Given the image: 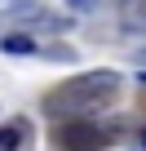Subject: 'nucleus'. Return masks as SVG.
I'll use <instances>...</instances> for the list:
<instances>
[{
  "label": "nucleus",
  "mask_w": 146,
  "mask_h": 151,
  "mask_svg": "<svg viewBox=\"0 0 146 151\" xmlns=\"http://www.w3.org/2000/svg\"><path fill=\"white\" fill-rule=\"evenodd\" d=\"M120 93V76L115 71H84L75 80H62L58 89L44 93V116H58V120H84L102 107H111Z\"/></svg>",
  "instance_id": "1"
},
{
  "label": "nucleus",
  "mask_w": 146,
  "mask_h": 151,
  "mask_svg": "<svg viewBox=\"0 0 146 151\" xmlns=\"http://www.w3.org/2000/svg\"><path fill=\"white\" fill-rule=\"evenodd\" d=\"M66 5H71V9H80V14H93V9H98V0H66Z\"/></svg>",
  "instance_id": "5"
},
{
  "label": "nucleus",
  "mask_w": 146,
  "mask_h": 151,
  "mask_svg": "<svg viewBox=\"0 0 146 151\" xmlns=\"http://www.w3.org/2000/svg\"><path fill=\"white\" fill-rule=\"evenodd\" d=\"M22 142H27V124H5L0 129V151H14Z\"/></svg>",
  "instance_id": "4"
},
{
  "label": "nucleus",
  "mask_w": 146,
  "mask_h": 151,
  "mask_svg": "<svg viewBox=\"0 0 146 151\" xmlns=\"http://www.w3.org/2000/svg\"><path fill=\"white\" fill-rule=\"evenodd\" d=\"M5 5H14V0H5Z\"/></svg>",
  "instance_id": "9"
},
{
  "label": "nucleus",
  "mask_w": 146,
  "mask_h": 151,
  "mask_svg": "<svg viewBox=\"0 0 146 151\" xmlns=\"http://www.w3.org/2000/svg\"><path fill=\"white\" fill-rule=\"evenodd\" d=\"M0 53L27 58V53H40V49H36V40H31V36H18V31H9V36H0Z\"/></svg>",
  "instance_id": "3"
},
{
  "label": "nucleus",
  "mask_w": 146,
  "mask_h": 151,
  "mask_svg": "<svg viewBox=\"0 0 146 151\" xmlns=\"http://www.w3.org/2000/svg\"><path fill=\"white\" fill-rule=\"evenodd\" d=\"M142 147H146V129H142Z\"/></svg>",
  "instance_id": "8"
},
{
  "label": "nucleus",
  "mask_w": 146,
  "mask_h": 151,
  "mask_svg": "<svg viewBox=\"0 0 146 151\" xmlns=\"http://www.w3.org/2000/svg\"><path fill=\"white\" fill-rule=\"evenodd\" d=\"M137 80H142V85H146V67H142V76H137Z\"/></svg>",
  "instance_id": "7"
},
{
  "label": "nucleus",
  "mask_w": 146,
  "mask_h": 151,
  "mask_svg": "<svg viewBox=\"0 0 146 151\" xmlns=\"http://www.w3.org/2000/svg\"><path fill=\"white\" fill-rule=\"evenodd\" d=\"M137 62H142V67H146V49H142V53H137Z\"/></svg>",
  "instance_id": "6"
},
{
  "label": "nucleus",
  "mask_w": 146,
  "mask_h": 151,
  "mask_svg": "<svg viewBox=\"0 0 146 151\" xmlns=\"http://www.w3.org/2000/svg\"><path fill=\"white\" fill-rule=\"evenodd\" d=\"M0 5H5V0H0Z\"/></svg>",
  "instance_id": "10"
},
{
  "label": "nucleus",
  "mask_w": 146,
  "mask_h": 151,
  "mask_svg": "<svg viewBox=\"0 0 146 151\" xmlns=\"http://www.w3.org/2000/svg\"><path fill=\"white\" fill-rule=\"evenodd\" d=\"M58 142H62V147H102V133H98L93 124H80V116H75V124L58 129Z\"/></svg>",
  "instance_id": "2"
}]
</instances>
